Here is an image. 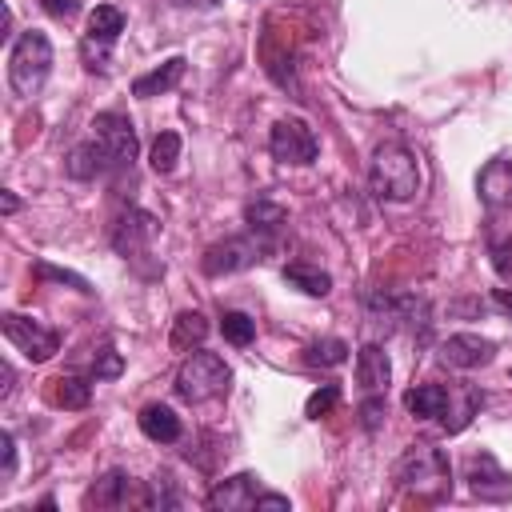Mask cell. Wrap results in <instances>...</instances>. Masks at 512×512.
Instances as JSON below:
<instances>
[{
    "label": "cell",
    "instance_id": "1",
    "mask_svg": "<svg viewBox=\"0 0 512 512\" xmlns=\"http://www.w3.org/2000/svg\"><path fill=\"white\" fill-rule=\"evenodd\" d=\"M392 476L404 492H412L416 500H428V504H436L452 492V464H448L444 448H436V444H412L396 460Z\"/></svg>",
    "mask_w": 512,
    "mask_h": 512
},
{
    "label": "cell",
    "instance_id": "2",
    "mask_svg": "<svg viewBox=\"0 0 512 512\" xmlns=\"http://www.w3.org/2000/svg\"><path fill=\"white\" fill-rule=\"evenodd\" d=\"M368 184L380 200H412L420 192V164L404 144L388 140L368 160Z\"/></svg>",
    "mask_w": 512,
    "mask_h": 512
},
{
    "label": "cell",
    "instance_id": "3",
    "mask_svg": "<svg viewBox=\"0 0 512 512\" xmlns=\"http://www.w3.org/2000/svg\"><path fill=\"white\" fill-rule=\"evenodd\" d=\"M52 72V40L44 32H24L8 52V84L16 96H36Z\"/></svg>",
    "mask_w": 512,
    "mask_h": 512
},
{
    "label": "cell",
    "instance_id": "4",
    "mask_svg": "<svg viewBox=\"0 0 512 512\" xmlns=\"http://www.w3.org/2000/svg\"><path fill=\"white\" fill-rule=\"evenodd\" d=\"M228 384H232V368L224 364V356L204 352V348L188 352L184 364H180V372H176V396L188 400V404L216 400V396L228 392Z\"/></svg>",
    "mask_w": 512,
    "mask_h": 512
},
{
    "label": "cell",
    "instance_id": "5",
    "mask_svg": "<svg viewBox=\"0 0 512 512\" xmlns=\"http://www.w3.org/2000/svg\"><path fill=\"white\" fill-rule=\"evenodd\" d=\"M272 244L264 240V236H228V240H220V244H212L208 252H204V260H200V268L208 272V276H228V272H240V268H252L264 252H268Z\"/></svg>",
    "mask_w": 512,
    "mask_h": 512
},
{
    "label": "cell",
    "instance_id": "6",
    "mask_svg": "<svg viewBox=\"0 0 512 512\" xmlns=\"http://www.w3.org/2000/svg\"><path fill=\"white\" fill-rule=\"evenodd\" d=\"M268 152H272V160H280V164H312L316 152H320V144H316V136H312V128H308L304 120L284 116V120H276L272 132H268Z\"/></svg>",
    "mask_w": 512,
    "mask_h": 512
},
{
    "label": "cell",
    "instance_id": "7",
    "mask_svg": "<svg viewBox=\"0 0 512 512\" xmlns=\"http://www.w3.org/2000/svg\"><path fill=\"white\" fill-rule=\"evenodd\" d=\"M0 324H4V336H8L32 364H44V360H52V356L60 352V336H56L52 328H44L40 320H32V316L4 312Z\"/></svg>",
    "mask_w": 512,
    "mask_h": 512
},
{
    "label": "cell",
    "instance_id": "8",
    "mask_svg": "<svg viewBox=\"0 0 512 512\" xmlns=\"http://www.w3.org/2000/svg\"><path fill=\"white\" fill-rule=\"evenodd\" d=\"M84 508H144V480H132L128 472L112 468L84 492Z\"/></svg>",
    "mask_w": 512,
    "mask_h": 512
},
{
    "label": "cell",
    "instance_id": "9",
    "mask_svg": "<svg viewBox=\"0 0 512 512\" xmlns=\"http://www.w3.org/2000/svg\"><path fill=\"white\" fill-rule=\"evenodd\" d=\"M92 132H96V140L108 148V156H112V164L116 168H128L132 160H136V128H132V120L124 116V112H96V120H92Z\"/></svg>",
    "mask_w": 512,
    "mask_h": 512
},
{
    "label": "cell",
    "instance_id": "10",
    "mask_svg": "<svg viewBox=\"0 0 512 512\" xmlns=\"http://www.w3.org/2000/svg\"><path fill=\"white\" fill-rule=\"evenodd\" d=\"M152 236H156V216L144 212V208L120 212L116 224H112V248H116L120 256H140V252H148Z\"/></svg>",
    "mask_w": 512,
    "mask_h": 512
},
{
    "label": "cell",
    "instance_id": "11",
    "mask_svg": "<svg viewBox=\"0 0 512 512\" xmlns=\"http://www.w3.org/2000/svg\"><path fill=\"white\" fill-rule=\"evenodd\" d=\"M260 60H264V72L272 76V84H280L284 92H292V100H304L300 96V80H296V64H292V48L280 44V36H276L272 24L260 36Z\"/></svg>",
    "mask_w": 512,
    "mask_h": 512
},
{
    "label": "cell",
    "instance_id": "12",
    "mask_svg": "<svg viewBox=\"0 0 512 512\" xmlns=\"http://www.w3.org/2000/svg\"><path fill=\"white\" fill-rule=\"evenodd\" d=\"M496 356V344L488 336H476V332H456L440 344V360L448 368H460V372H472L480 364H488Z\"/></svg>",
    "mask_w": 512,
    "mask_h": 512
},
{
    "label": "cell",
    "instance_id": "13",
    "mask_svg": "<svg viewBox=\"0 0 512 512\" xmlns=\"http://www.w3.org/2000/svg\"><path fill=\"white\" fill-rule=\"evenodd\" d=\"M260 500V476L252 472H236L228 480H220L212 492H208V508L212 512H244V508H256Z\"/></svg>",
    "mask_w": 512,
    "mask_h": 512
},
{
    "label": "cell",
    "instance_id": "14",
    "mask_svg": "<svg viewBox=\"0 0 512 512\" xmlns=\"http://www.w3.org/2000/svg\"><path fill=\"white\" fill-rule=\"evenodd\" d=\"M468 488L480 500H508L512 496V472H504L488 452L468 460Z\"/></svg>",
    "mask_w": 512,
    "mask_h": 512
},
{
    "label": "cell",
    "instance_id": "15",
    "mask_svg": "<svg viewBox=\"0 0 512 512\" xmlns=\"http://www.w3.org/2000/svg\"><path fill=\"white\" fill-rule=\"evenodd\" d=\"M108 168H116V164H112L108 148H104L96 136L84 140V144H76V148L68 152V160H64V172H68L72 180H96V176H104Z\"/></svg>",
    "mask_w": 512,
    "mask_h": 512
},
{
    "label": "cell",
    "instance_id": "16",
    "mask_svg": "<svg viewBox=\"0 0 512 512\" xmlns=\"http://www.w3.org/2000/svg\"><path fill=\"white\" fill-rule=\"evenodd\" d=\"M476 192L488 208H508L512 204V160H488L476 176Z\"/></svg>",
    "mask_w": 512,
    "mask_h": 512
},
{
    "label": "cell",
    "instance_id": "17",
    "mask_svg": "<svg viewBox=\"0 0 512 512\" xmlns=\"http://www.w3.org/2000/svg\"><path fill=\"white\" fill-rule=\"evenodd\" d=\"M392 380V364H388V352L380 344H364L356 352V384L364 392H384Z\"/></svg>",
    "mask_w": 512,
    "mask_h": 512
},
{
    "label": "cell",
    "instance_id": "18",
    "mask_svg": "<svg viewBox=\"0 0 512 512\" xmlns=\"http://www.w3.org/2000/svg\"><path fill=\"white\" fill-rule=\"evenodd\" d=\"M180 76H184V56H168L164 64H156L152 72H144V76H136L132 80V96H160V92H172L176 84H180Z\"/></svg>",
    "mask_w": 512,
    "mask_h": 512
},
{
    "label": "cell",
    "instance_id": "19",
    "mask_svg": "<svg viewBox=\"0 0 512 512\" xmlns=\"http://www.w3.org/2000/svg\"><path fill=\"white\" fill-rule=\"evenodd\" d=\"M404 408L416 416V420H444L448 412V388L444 384H416L404 392Z\"/></svg>",
    "mask_w": 512,
    "mask_h": 512
},
{
    "label": "cell",
    "instance_id": "20",
    "mask_svg": "<svg viewBox=\"0 0 512 512\" xmlns=\"http://www.w3.org/2000/svg\"><path fill=\"white\" fill-rule=\"evenodd\" d=\"M140 432L156 444H176L180 440V416L168 404H144L140 408Z\"/></svg>",
    "mask_w": 512,
    "mask_h": 512
},
{
    "label": "cell",
    "instance_id": "21",
    "mask_svg": "<svg viewBox=\"0 0 512 512\" xmlns=\"http://www.w3.org/2000/svg\"><path fill=\"white\" fill-rule=\"evenodd\" d=\"M204 336H208V320L196 312V308H188V312H180L176 320H172V336H168V344H172V352H196L200 344H204Z\"/></svg>",
    "mask_w": 512,
    "mask_h": 512
},
{
    "label": "cell",
    "instance_id": "22",
    "mask_svg": "<svg viewBox=\"0 0 512 512\" xmlns=\"http://www.w3.org/2000/svg\"><path fill=\"white\" fill-rule=\"evenodd\" d=\"M120 32H124V12L112 8V4H96L92 16H88V32H84V40L108 48V44H116Z\"/></svg>",
    "mask_w": 512,
    "mask_h": 512
},
{
    "label": "cell",
    "instance_id": "23",
    "mask_svg": "<svg viewBox=\"0 0 512 512\" xmlns=\"http://www.w3.org/2000/svg\"><path fill=\"white\" fill-rule=\"evenodd\" d=\"M284 208L280 204H272V200H256V204H248L244 208V224H248V232H256V236H264L268 244H272V236L284 228Z\"/></svg>",
    "mask_w": 512,
    "mask_h": 512
},
{
    "label": "cell",
    "instance_id": "24",
    "mask_svg": "<svg viewBox=\"0 0 512 512\" xmlns=\"http://www.w3.org/2000/svg\"><path fill=\"white\" fill-rule=\"evenodd\" d=\"M284 280L292 288H300L304 296H328L332 292V276L312 268V264H284Z\"/></svg>",
    "mask_w": 512,
    "mask_h": 512
},
{
    "label": "cell",
    "instance_id": "25",
    "mask_svg": "<svg viewBox=\"0 0 512 512\" xmlns=\"http://www.w3.org/2000/svg\"><path fill=\"white\" fill-rule=\"evenodd\" d=\"M88 400H92V380H84V376H56L52 380V404L88 408Z\"/></svg>",
    "mask_w": 512,
    "mask_h": 512
},
{
    "label": "cell",
    "instance_id": "26",
    "mask_svg": "<svg viewBox=\"0 0 512 512\" xmlns=\"http://www.w3.org/2000/svg\"><path fill=\"white\" fill-rule=\"evenodd\" d=\"M180 148H184V140H180V132H160L156 140H152V152H148V164H152V172H160V176H168L172 168H176V160H180Z\"/></svg>",
    "mask_w": 512,
    "mask_h": 512
},
{
    "label": "cell",
    "instance_id": "27",
    "mask_svg": "<svg viewBox=\"0 0 512 512\" xmlns=\"http://www.w3.org/2000/svg\"><path fill=\"white\" fill-rule=\"evenodd\" d=\"M304 360H308V364H320V368H336V364H344V360H348V344H344L340 336H324V340L308 344Z\"/></svg>",
    "mask_w": 512,
    "mask_h": 512
},
{
    "label": "cell",
    "instance_id": "28",
    "mask_svg": "<svg viewBox=\"0 0 512 512\" xmlns=\"http://www.w3.org/2000/svg\"><path fill=\"white\" fill-rule=\"evenodd\" d=\"M220 332H224V340H228V344L248 348V344L256 340V320H252V316H244V312H224V316H220Z\"/></svg>",
    "mask_w": 512,
    "mask_h": 512
},
{
    "label": "cell",
    "instance_id": "29",
    "mask_svg": "<svg viewBox=\"0 0 512 512\" xmlns=\"http://www.w3.org/2000/svg\"><path fill=\"white\" fill-rule=\"evenodd\" d=\"M144 508L152 512H164V508H180V492L168 476H156V480H144Z\"/></svg>",
    "mask_w": 512,
    "mask_h": 512
},
{
    "label": "cell",
    "instance_id": "30",
    "mask_svg": "<svg viewBox=\"0 0 512 512\" xmlns=\"http://www.w3.org/2000/svg\"><path fill=\"white\" fill-rule=\"evenodd\" d=\"M120 368H124V360H120V352H116L112 344H100V348H96V356H92V364H88L92 380H116V376H120Z\"/></svg>",
    "mask_w": 512,
    "mask_h": 512
},
{
    "label": "cell",
    "instance_id": "31",
    "mask_svg": "<svg viewBox=\"0 0 512 512\" xmlns=\"http://www.w3.org/2000/svg\"><path fill=\"white\" fill-rule=\"evenodd\" d=\"M336 400H340V388H336V384H324V388H316V392L308 396L304 416H308V420H320V416H328V412L336 408Z\"/></svg>",
    "mask_w": 512,
    "mask_h": 512
},
{
    "label": "cell",
    "instance_id": "32",
    "mask_svg": "<svg viewBox=\"0 0 512 512\" xmlns=\"http://www.w3.org/2000/svg\"><path fill=\"white\" fill-rule=\"evenodd\" d=\"M36 276H40V280H56V284H72L76 292H92V284H88L84 276H76V272H68V268H52V264H36Z\"/></svg>",
    "mask_w": 512,
    "mask_h": 512
},
{
    "label": "cell",
    "instance_id": "33",
    "mask_svg": "<svg viewBox=\"0 0 512 512\" xmlns=\"http://www.w3.org/2000/svg\"><path fill=\"white\" fill-rule=\"evenodd\" d=\"M380 420H384V392H368V400L360 404V424H364L368 432H376Z\"/></svg>",
    "mask_w": 512,
    "mask_h": 512
},
{
    "label": "cell",
    "instance_id": "34",
    "mask_svg": "<svg viewBox=\"0 0 512 512\" xmlns=\"http://www.w3.org/2000/svg\"><path fill=\"white\" fill-rule=\"evenodd\" d=\"M492 268L500 276H512V240H492Z\"/></svg>",
    "mask_w": 512,
    "mask_h": 512
},
{
    "label": "cell",
    "instance_id": "35",
    "mask_svg": "<svg viewBox=\"0 0 512 512\" xmlns=\"http://www.w3.org/2000/svg\"><path fill=\"white\" fill-rule=\"evenodd\" d=\"M0 452H4V484H8L12 472H16V440H12V432H0Z\"/></svg>",
    "mask_w": 512,
    "mask_h": 512
},
{
    "label": "cell",
    "instance_id": "36",
    "mask_svg": "<svg viewBox=\"0 0 512 512\" xmlns=\"http://www.w3.org/2000/svg\"><path fill=\"white\" fill-rule=\"evenodd\" d=\"M40 8L48 12V16H56V20H68V16H76V0H40Z\"/></svg>",
    "mask_w": 512,
    "mask_h": 512
},
{
    "label": "cell",
    "instance_id": "37",
    "mask_svg": "<svg viewBox=\"0 0 512 512\" xmlns=\"http://www.w3.org/2000/svg\"><path fill=\"white\" fill-rule=\"evenodd\" d=\"M256 508H292V500H288V496H280V492H260Z\"/></svg>",
    "mask_w": 512,
    "mask_h": 512
},
{
    "label": "cell",
    "instance_id": "38",
    "mask_svg": "<svg viewBox=\"0 0 512 512\" xmlns=\"http://www.w3.org/2000/svg\"><path fill=\"white\" fill-rule=\"evenodd\" d=\"M492 304L504 308V312L512 316V292H508V288H496V292H492Z\"/></svg>",
    "mask_w": 512,
    "mask_h": 512
},
{
    "label": "cell",
    "instance_id": "39",
    "mask_svg": "<svg viewBox=\"0 0 512 512\" xmlns=\"http://www.w3.org/2000/svg\"><path fill=\"white\" fill-rule=\"evenodd\" d=\"M0 208H4V216H12V212L20 208V200H16V196H12L8 188H4V192H0Z\"/></svg>",
    "mask_w": 512,
    "mask_h": 512
},
{
    "label": "cell",
    "instance_id": "40",
    "mask_svg": "<svg viewBox=\"0 0 512 512\" xmlns=\"http://www.w3.org/2000/svg\"><path fill=\"white\" fill-rule=\"evenodd\" d=\"M0 376H4V384H0V396H8V392H12V364H8V360L0 364Z\"/></svg>",
    "mask_w": 512,
    "mask_h": 512
},
{
    "label": "cell",
    "instance_id": "41",
    "mask_svg": "<svg viewBox=\"0 0 512 512\" xmlns=\"http://www.w3.org/2000/svg\"><path fill=\"white\" fill-rule=\"evenodd\" d=\"M176 4H196V8H212L216 0H176Z\"/></svg>",
    "mask_w": 512,
    "mask_h": 512
}]
</instances>
